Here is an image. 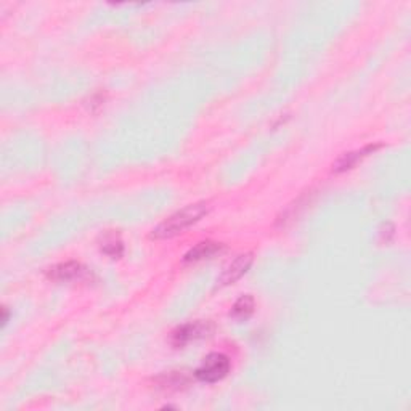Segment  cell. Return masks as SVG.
<instances>
[{
    "label": "cell",
    "instance_id": "cell-1",
    "mask_svg": "<svg viewBox=\"0 0 411 411\" xmlns=\"http://www.w3.org/2000/svg\"><path fill=\"white\" fill-rule=\"evenodd\" d=\"M209 212V202L200 201L195 204H190L175 212V214L169 216L164 222L151 232L153 239H169L177 237V234L184 233L186 228L195 225Z\"/></svg>",
    "mask_w": 411,
    "mask_h": 411
},
{
    "label": "cell",
    "instance_id": "cell-2",
    "mask_svg": "<svg viewBox=\"0 0 411 411\" xmlns=\"http://www.w3.org/2000/svg\"><path fill=\"white\" fill-rule=\"evenodd\" d=\"M232 363L230 359L223 354H211L207 355L200 366L196 368L195 376L202 382L214 384L222 381L228 373H230Z\"/></svg>",
    "mask_w": 411,
    "mask_h": 411
},
{
    "label": "cell",
    "instance_id": "cell-3",
    "mask_svg": "<svg viewBox=\"0 0 411 411\" xmlns=\"http://www.w3.org/2000/svg\"><path fill=\"white\" fill-rule=\"evenodd\" d=\"M212 333H214V324L211 322L186 323L174 331L172 336H170V343H172L175 349H181V347L196 343V341L209 338Z\"/></svg>",
    "mask_w": 411,
    "mask_h": 411
},
{
    "label": "cell",
    "instance_id": "cell-4",
    "mask_svg": "<svg viewBox=\"0 0 411 411\" xmlns=\"http://www.w3.org/2000/svg\"><path fill=\"white\" fill-rule=\"evenodd\" d=\"M47 276L52 281H60V283H69V281H82L84 278L89 276V269L84 267L79 262H65V264H58L55 267H52L47 271Z\"/></svg>",
    "mask_w": 411,
    "mask_h": 411
},
{
    "label": "cell",
    "instance_id": "cell-5",
    "mask_svg": "<svg viewBox=\"0 0 411 411\" xmlns=\"http://www.w3.org/2000/svg\"><path fill=\"white\" fill-rule=\"evenodd\" d=\"M253 260H254V257L251 253L238 255V257L234 259L225 270H223V274L218 276L217 285L223 287V286H230V285H233V283H237L251 269Z\"/></svg>",
    "mask_w": 411,
    "mask_h": 411
},
{
    "label": "cell",
    "instance_id": "cell-6",
    "mask_svg": "<svg viewBox=\"0 0 411 411\" xmlns=\"http://www.w3.org/2000/svg\"><path fill=\"white\" fill-rule=\"evenodd\" d=\"M381 147L382 145H379V143L378 145H366L365 148H361V149H355V151L341 154V156L338 158V161L333 164L334 172H345V170L354 169L357 164L363 161V159H365L366 156H370V154L378 151V149Z\"/></svg>",
    "mask_w": 411,
    "mask_h": 411
},
{
    "label": "cell",
    "instance_id": "cell-7",
    "mask_svg": "<svg viewBox=\"0 0 411 411\" xmlns=\"http://www.w3.org/2000/svg\"><path fill=\"white\" fill-rule=\"evenodd\" d=\"M223 249H225V246H223L222 243L201 241V243H197L195 248H191L188 253L184 255V262L185 264L201 262V260L211 259V257H214L216 254H221Z\"/></svg>",
    "mask_w": 411,
    "mask_h": 411
},
{
    "label": "cell",
    "instance_id": "cell-8",
    "mask_svg": "<svg viewBox=\"0 0 411 411\" xmlns=\"http://www.w3.org/2000/svg\"><path fill=\"white\" fill-rule=\"evenodd\" d=\"M101 253L108 255L111 259H119L122 254H124V244H122V239L119 233L116 232H108L101 237V244H100Z\"/></svg>",
    "mask_w": 411,
    "mask_h": 411
},
{
    "label": "cell",
    "instance_id": "cell-9",
    "mask_svg": "<svg viewBox=\"0 0 411 411\" xmlns=\"http://www.w3.org/2000/svg\"><path fill=\"white\" fill-rule=\"evenodd\" d=\"M254 311H255L254 297L251 294H246V296H241L237 302H234V306L232 307L230 317L233 320H237V322H246V320L253 317Z\"/></svg>",
    "mask_w": 411,
    "mask_h": 411
},
{
    "label": "cell",
    "instance_id": "cell-10",
    "mask_svg": "<svg viewBox=\"0 0 411 411\" xmlns=\"http://www.w3.org/2000/svg\"><path fill=\"white\" fill-rule=\"evenodd\" d=\"M163 386L164 387H169V389H175V391H179L181 389V386H185V384H188V376L185 375V373H179V371H174V373H169L167 376H163Z\"/></svg>",
    "mask_w": 411,
    "mask_h": 411
},
{
    "label": "cell",
    "instance_id": "cell-11",
    "mask_svg": "<svg viewBox=\"0 0 411 411\" xmlns=\"http://www.w3.org/2000/svg\"><path fill=\"white\" fill-rule=\"evenodd\" d=\"M7 320H8V312H7V307H3V318H2V327L7 324Z\"/></svg>",
    "mask_w": 411,
    "mask_h": 411
}]
</instances>
